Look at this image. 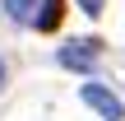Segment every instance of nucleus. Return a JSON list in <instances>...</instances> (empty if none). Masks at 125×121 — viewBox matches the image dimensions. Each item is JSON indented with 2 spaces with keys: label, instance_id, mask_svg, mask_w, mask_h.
Returning a JSON list of instances; mask_svg holds the SVG:
<instances>
[{
  "label": "nucleus",
  "instance_id": "f257e3e1",
  "mask_svg": "<svg viewBox=\"0 0 125 121\" xmlns=\"http://www.w3.org/2000/svg\"><path fill=\"white\" fill-rule=\"evenodd\" d=\"M97 56H102V42H97V37H74V42H65V47L56 51V61H60L65 70H79V75H93Z\"/></svg>",
  "mask_w": 125,
  "mask_h": 121
},
{
  "label": "nucleus",
  "instance_id": "f03ea898",
  "mask_svg": "<svg viewBox=\"0 0 125 121\" xmlns=\"http://www.w3.org/2000/svg\"><path fill=\"white\" fill-rule=\"evenodd\" d=\"M79 98H83L102 121H125V103L111 93V89H102V84H83V89H79Z\"/></svg>",
  "mask_w": 125,
  "mask_h": 121
},
{
  "label": "nucleus",
  "instance_id": "7ed1b4c3",
  "mask_svg": "<svg viewBox=\"0 0 125 121\" xmlns=\"http://www.w3.org/2000/svg\"><path fill=\"white\" fill-rule=\"evenodd\" d=\"M60 19H65V0H42V9L32 14L37 33H56V28H60Z\"/></svg>",
  "mask_w": 125,
  "mask_h": 121
},
{
  "label": "nucleus",
  "instance_id": "20e7f679",
  "mask_svg": "<svg viewBox=\"0 0 125 121\" xmlns=\"http://www.w3.org/2000/svg\"><path fill=\"white\" fill-rule=\"evenodd\" d=\"M32 9H37V0H5V14L14 23H32Z\"/></svg>",
  "mask_w": 125,
  "mask_h": 121
},
{
  "label": "nucleus",
  "instance_id": "39448f33",
  "mask_svg": "<svg viewBox=\"0 0 125 121\" xmlns=\"http://www.w3.org/2000/svg\"><path fill=\"white\" fill-rule=\"evenodd\" d=\"M79 9H83V14H88V19H97V14H102V9H107V0H79Z\"/></svg>",
  "mask_w": 125,
  "mask_h": 121
},
{
  "label": "nucleus",
  "instance_id": "423d86ee",
  "mask_svg": "<svg viewBox=\"0 0 125 121\" xmlns=\"http://www.w3.org/2000/svg\"><path fill=\"white\" fill-rule=\"evenodd\" d=\"M0 84H5V61H0Z\"/></svg>",
  "mask_w": 125,
  "mask_h": 121
}]
</instances>
